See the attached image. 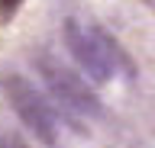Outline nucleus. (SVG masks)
Instances as JSON below:
<instances>
[{"mask_svg":"<svg viewBox=\"0 0 155 148\" xmlns=\"http://www.w3.org/2000/svg\"><path fill=\"white\" fill-rule=\"evenodd\" d=\"M65 45L74 55V61L81 65V71L97 84L113 80L116 74H133V65L123 55V49L116 45V39H110L97 26H84L78 20H68L65 23Z\"/></svg>","mask_w":155,"mask_h":148,"instance_id":"nucleus-1","label":"nucleus"},{"mask_svg":"<svg viewBox=\"0 0 155 148\" xmlns=\"http://www.w3.org/2000/svg\"><path fill=\"white\" fill-rule=\"evenodd\" d=\"M0 87L7 93L10 106L16 109V116L23 119V126H26L42 145L58 148L61 119H58V113L52 109V103H48L26 77H19V74H3V77H0Z\"/></svg>","mask_w":155,"mask_h":148,"instance_id":"nucleus-2","label":"nucleus"},{"mask_svg":"<svg viewBox=\"0 0 155 148\" xmlns=\"http://www.w3.org/2000/svg\"><path fill=\"white\" fill-rule=\"evenodd\" d=\"M36 65H39V74H42V80H45L48 93L61 103V109H65L68 116L94 119V116H100V113H104V109H100V100L91 93V87H87V84L78 77L71 68L58 65V61L48 58V55H42Z\"/></svg>","mask_w":155,"mask_h":148,"instance_id":"nucleus-3","label":"nucleus"},{"mask_svg":"<svg viewBox=\"0 0 155 148\" xmlns=\"http://www.w3.org/2000/svg\"><path fill=\"white\" fill-rule=\"evenodd\" d=\"M0 148H29L13 129H0Z\"/></svg>","mask_w":155,"mask_h":148,"instance_id":"nucleus-4","label":"nucleus"},{"mask_svg":"<svg viewBox=\"0 0 155 148\" xmlns=\"http://www.w3.org/2000/svg\"><path fill=\"white\" fill-rule=\"evenodd\" d=\"M19 3H23V0H0V23L13 20V13L19 10Z\"/></svg>","mask_w":155,"mask_h":148,"instance_id":"nucleus-5","label":"nucleus"},{"mask_svg":"<svg viewBox=\"0 0 155 148\" xmlns=\"http://www.w3.org/2000/svg\"><path fill=\"white\" fill-rule=\"evenodd\" d=\"M142 3H145V7H149V10H155V0H142Z\"/></svg>","mask_w":155,"mask_h":148,"instance_id":"nucleus-6","label":"nucleus"}]
</instances>
